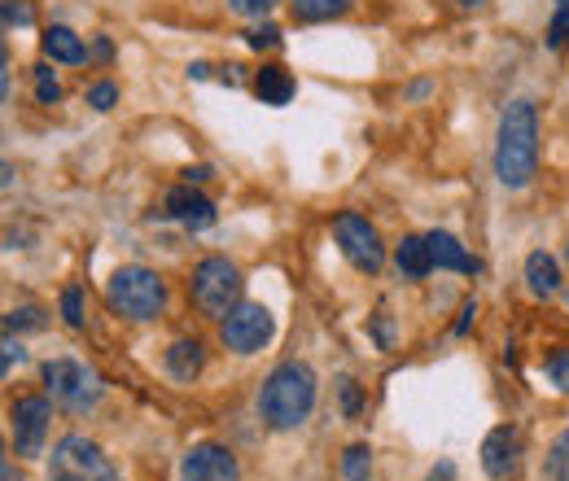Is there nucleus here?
Masks as SVG:
<instances>
[{"instance_id":"obj_7","label":"nucleus","mask_w":569,"mask_h":481,"mask_svg":"<svg viewBox=\"0 0 569 481\" xmlns=\"http://www.w3.org/2000/svg\"><path fill=\"white\" fill-rule=\"evenodd\" d=\"M272 333H277V320H272V311L259 307V302H237V307L219 320V342L228 345L232 354H254V350H263V345L272 342Z\"/></svg>"},{"instance_id":"obj_17","label":"nucleus","mask_w":569,"mask_h":481,"mask_svg":"<svg viewBox=\"0 0 569 481\" xmlns=\"http://www.w3.org/2000/svg\"><path fill=\"white\" fill-rule=\"evenodd\" d=\"M395 263H399V272L408 275V280H426V275L433 272L429 241L426 237H403V241L395 245Z\"/></svg>"},{"instance_id":"obj_36","label":"nucleus","mask_w":569,"mask_h":481,"mask_svg":"<svg viewBox=\"0 0 569 481\" xmlns=\"http://www.w3.org/2000/svg\"><path fill=\"white\" fill-rule=\"evenodd\" d=\"M189 74H193V79H207V74H211V67H207V62H198V67H189Z\"/></svg>"},{"instance_id":"obj_31","label":"nucleus","mask_w":569,"mask_h":481,"mask_svg":"<svg viewBox=\"0 0 569 481\" xmlns=\"http://www.w3.org/2000/svg\"><path fill=\"white\" fill-rule=\"evenodd\" d=\"M27 22H31V4L4 0V27H27Z\"/></svg>"},{"instance_id":"obj_2","label":"nucleus","mask_w":569,"mask_h":481,"mask_svg":"<svg viewBox=\"0 0 569 481\" xmlns=\"http://www.w3.org/2000/svg\"><path fill=\"white\" fill-rule=\"evenodd\" d=\"M311 408H316V372L307 363H298V359L272 368V377L259 390L263 424L277 429V433H289V429H298L311 415Z\"/></svg>"},{"instance_id":"obj_18","label":"nucleus","mask_w":569,"mask_h":481,"mask_svg":"<svg viewBox=\"0 0 569 481\" xmlns=\"http://www.w3.org/2000/svg\"><path fill=\"white\" fill-rule=\"evenodd\" d=\"M167 372L176 377V381H193L198 372H202V363H207V354H202V345L198 342H171L167 350Z\"/></svg>"},{"instance_id":"obj_34","label":"nucleus","mask_w":569,"mask_h":481,"mask_svg":"<svg viewBox=\"0 0 569 481\" xmlns=\"http://www.w3.org/2000/svg\"><path fill=\"white\" fill-rule=\"evenodd\" d=\"M184 176H189V184H202V180H211V171H207V167H189Z\"/></svg>"},{"instance_id":"obj_37","label":"nucleus","mask_w":569,"mask_h":481,"mask_svg":"<svg viewBox=\"0 0 569 481\" xmlns=\"http://www.w3.org/2000/svg\"><path fill=\"white\" fill-rule=\"evenodd\" d=\"M4 481H18L13 478V464H9V460H4Z\"/></svg>"},{"instance_id":"obj_8","label":"nucleus","mask_w":569,"mask_h":481,"mask_svg":"<svg viewBox=\"0 0 569 481\" xmlns=\"http://www.w3.org/2000/svg\"><path fill=\"white\" fill-rule=\"evenodd\" d=\"M333 237H338V245H342V254L356 263L359 272L377 275L386 268V245H381V237H377V228L356 214V210H342L338 219H333Z\"/></svg>"},{"instance_id":"obj_21","label":"nucleus","mask_w":569,"mask_h":481,"mask_svg":"<svg viewBox=\"0 0 569 481\" xmlns=\"http://www.w3.org/2000/svg\"><path fill=\"white\" fill-rule=\"evenodd\" d=\"M342 478L347 481L372 478V451H368L363 442H356V447H347V451H342Z\"/></svg>"},{"instance_id":"obj_28","label":"nucleus","mask_w":569,"mask_h":481,"mask_svg":"<svg viewBox=\"0 0 569 481\" xmlns=\"http://www.w3.org/2000/svg\"><path fill=\"white\" fill-rule=\"evenodd\" d=\"M62 315H67V324H71V329H83V293H79L74 284L62 293Z\"/></svg>"},{"instance_id":"obj_3","label":"nucleus","mask_w":569,"mask_h":481,"mask_svg":"<svg viewBox=\"0 0 569 481\" xmlns=\"http://www.w3.org/2000/svg\"><path fill=\"white\" fill-rule=\"evenodd\" d=\"M106 302L123 315V320H153L167 307V284L153 268H119L106 284Z\"/></svg>"},{"instance_id":"obj_23","label":"nucleus","mask_w":569,"mask_h":481,"mask_svg":"<svg viewBox=\"0 0 569 481\" xmlns=\"http://www.w3.org/2000/svg\"><path fill=\"white\" fill-rule=\"evenodd\" d=\"M18 329H44V315L36 307H18L4 315V333H18Z\"/></svg>"},{"instance_id":"obj_25","label":"nucleus","mask_w":569,"mask_h":481,"mask_svg":"<svg viewBox=\"0 0 569 481\" xmlns=\"http://www.w3.org/2000/svg\"><path fill=\"white\" fill-rule=\"evenodd\" d=\"M83 97H88V106H92V110H110V106L119 101V88H114L110 79H97V83H92Z\"/></svg>"},{"instance_id":"obj_12","label":"nucleus","mask_w":569,"mask_h":481,"mask_svg":"<svg viewBox=\"0 0 569 481\" xmlns=\"http://www.w3.org/2000/svg\"><path fill=\"white\" fill-rule=\"evenodd\" d=\"M162 214L176 219V223H184V228H193V232H202V228L214 223V207L202 193H193V189H171L167 202H162Z\"/></svg>"},{"instance_id":"obj_27","label":"nucleus","mask_w":569,"mask_h":481,"mask_svg":"<svg viewBox=\"0 0 569 481\" xmlns=\"http://www.w3.org/2000/svg\"><path fill=\"white\" fill-rule=\"evenodd\" d=\"M281 0H228V9L237 13V18H263V13H272Z\"/></svg>"},{"instance_id":"obj_1","label":"nucleus","mask_w":569,"mask_h":481,"mask_svg":"<svg viewBox=\"0 0 569 481\" xmlns=\"http://www.w3.org/2000/svg\"><path fill=\"white\" fill-rule=\"evenodd\" d=\"M539 171V114L535 101H512L499 114L496 176L503 189H526Z\"/></svg>"},{"instance_id":"obj_30","label":"nucleus","mask_w":569,"mask_h":481,"mask_svg":"<svg viewBox=\"0 0 569 481\" xmlns=\"http://www.w3.org/2000/svg\"><path fill=\"white\" fill-rule=\"evenodd\" d=\"M0 350H4V354H0V368H4V372H13V363L27 359V350H22V342H18L13 333H4V345H0Z\"/></svg>"},{"instance_id":"obj_14","label":"nucleus","mask_w":569,"mask_h":481,"mask_svg":"<svg viewBox=\"0 0 569 481\" xmlns=\"http://www.w3.org/2000/svg\"><path fill=\"white\" fill-rule=\"evenodd\" d=\"M526 284H530L535 298H557L561 293V268H557V259L543 254V250H535L526 259Z\"/></svg>"},{"instance_id":"obj_22","label":"nucleus","mask_w":569,"mask_h":481,"mask_svg":"<svg viewBox=\"0 0 569 481\" xmlns=\"http://www.w3.org/2000/svg\"><path fill=\"white\" fill-rule=\"evenodd\" d=\"M548 44H552V49H569V0H557V9H552Z\"/></svg>"},{"instance_id":"obj_9","label":"nucleus","mask_w":569,"mask_h":481,"mask_svg":"<svg viewBox=\"0 0 569 481\" xmlns=\"http://www.w3.org/2000/svg\"><path fill=\"white\" fill-rule=\"evenodd\" d=\"M49 420L53 408L49 399H18L13 412H9V429H13V455L31 460L44 451V438H49Z\"/></svg>"},{"instance_id":"obj_5","label":"nucleus","mask_w":569,"mask_h":481,"mask_svg":"<svg viewBox=\"0 0 569 481\" xmlns=\"http://www.w3.org/2000/svg\"><path fill=\"white\" fill-rule=\"evenodd\" d=\"M44 385H49V399L67 412H92L106 394V381L88 363H74V359H49L44 363Z\"/></svg>"},{"instance_id":"obj_4","label":"nucleus","mask_w":569,"mask_h":481,"mask_svg":"<svg viewBox=\"0 0 569 481\" xmlns=\"http://www.w3.org/2000/svg\"><path fill=\"white\" fill-rule=\"evenodd\" d=\"M189 293H193V302H198V311H202V315L223 320V315L241 302V272H237V263H228L223 254L202 259V263L193 268Z\"/></svg>"},{"instance_id":"obj_10","label":"nucleus","mask_w":569,"mask_h":481,"mask_svg":"<svg viewBox=\"0 0 569 481\" xmlns=\"http://www.w3.org/2000/svg\"><path fill=\"white\" fill-rule=\"evenodd\" d=\"M180 481H241V464L228 447L202 442L180 460Z\"/></svg>"},{"instance_id":"obj_19","label":"nucleus","mask_w":569,"mask_h":481,"mask_svg":"<svg viewBox=\"0 0 569 481\" xmlns=\"http://www.w3.org/2000/svg\"><path fill=\"white\" fill-rule=\"evenodd\" d=\"M293 4V18L298 22H333V18H342L356 0H289Z\"/></svg>"},{"instance_id":"obj_24","label":"nucleus","mask_w":569,"mask_h":481,"mask_svg":"<svg viewBox=\"0 0 569 481\" xmlns=\"http://www.w3.org/2000/svg\"><path fill=\"white\" fill-rule=\"evenodd\" d=\"M36 97H40L44 106H53V101L62 97V83H58V74L49 67H36Z\"/></svg>"},{"instance_id":"obj_11","label":"nucleus","mask_w":569,"mask_h":481,"mask_svg":"<svg viewBox=\"0 0 569 481\" xmlns=\"http://www.w3.org/2000/svg\"><path fill=\"white\" fill-rule=\"evenodd\" d=\"M517 464H521V433L517 429H491L487 433V442H482V469H487V478H512L517 473Z\"/></svg>"},{"instance_id":"obj_32","label":"nucleus","mask_w":569,"mask_h":481,"mask_svg":"<svg viewBox=\"0 0 569 481\" xmlns=\"http://www.w3.org/2000/svg\"><path fill=\"white\" fill-rule=\"evenodd\" d=\"M342 408H347V415H359V390H356V381H342Z\"/></svg>"},{"instance_id":"obj_16","label":"nucleus","mask_w":569,"mask_h":481,"mask_svg":"<svg viewBox=\"0 0 569 481\" xmlns=\"http://www.w3.org/2000/svg\"><path fill=\"white\" fill-rule=\"evenodd\" d=\"M254 92H259L263 106H289L293 92H298V83H293V74L284 67H263L254 74Z\"/></svg>"},{"instance_id":"obj_29","label":"nucleus","mask_w":569,"mask_h":481,"mask_svg":"<svg viewBox=\"0 0 569 481\" xmlns=\"http://www.w3.org/2000/svg\"><path fill=\"white\" fill-rule=\"evenodd\" d=\"M548 377H552L557 390H566L569 394V350H557V354L548 359Z\"/></svg>"},{"instance_id":"obj_26","label":"nucleus","mask_w":569,"mask_h":481,"mask_svg":"<svg viewBox=\"0 0 569 481\" xmlns=\"http://www.w3.org/2000/svg\"><path fill=\"white\" fill-rule=\"evenodd\" d=\"M246 44H250V49H277V44H281V27H272V22H263V27H254V31H246Z\"/></svg>"},{"instance_id":"obj_13","label":"nucleus","mask_w":569,"mask_h":481,"mask_svg":"<svg viewBox=\"0 0 569 481\" xmlns=\"http://www.w3.org/2000/svg\"><path fill=\"white\" fill-rule=\"evenodd\" d=\"M429 259H433V268H442V272H460V275H478L482 272V263L451 237V232H429Z\"/></svg>"},{"instance_id":"obj_15","label":"nucleus","mask_w":569,"mask_h":481,"mask_svg":"<svg viewBox=\"0 0 569 481\" xmlns=\"http://www.w3.org/2000/svg\"><path fill=\"white\" fill-rule=\"evenodd\" d=\"M40 49H44V58H49V62H67V67H74V62H83V58H88L83 40L74 36L71 27H49V31L40 36Z\"/></svg>"},{"instance_id":"obj_35","label":"nucleus","mask_w":569,"mask_h":481,"mask_svg":"<svg viewBox=\"0 0 569 481\" xmlns=\"http://www.w3.org/2000/svg\"><path fill=\"white\" fill-rule=\"evenodd\" d=\"M451 473H456V469H451V464H442V469H433L426 481H451Z\"/></svg>"},{"instance_id":"obj_6","label":"nucleus","mask_w":569,"mask_h":481,"mask_svg":"<svg viewBox=\"0 0 569 481\" xmlns=\"http://www.w3.org/2000/svg\"><path fill=\"white\" fill-rule=\"evenodd\" d=\"M49 481H123L101 447L83 433H67L49 455Z\"/></svg>"},{"instance_id":"obj_33","label":"nucleus","mask_w":569,"mask_h":481,"mask_svg":"<svg viewBox=\"0 0 569 481\" xmlns=\"http://www.w3.org/2000/svg\"><path fill=\"white\" fill-rule=\"evenodd\" d=\"M473 315H478V307L469 302V307H465V315H460V324H456V333H469V324H473Z\"/></svg>"},{"instance_id":"obj_38","label":"nucleus","mask_w":569,"mask_h":481,"mask_svg":"<svg viewBox=\"0 0 569 481\" xmlns=\"http://www.w3.org/2000/svg\"><path fill=\"white\" fill-rule=\"evenodd\" d=\"M566 259H569V250H566Z\"/></svg>"},{"instance_id":"obj_20","label":"nucleus","mask_w":569,"mask_h":481,"mask_svg":"<svg viewBox=\"0 0 569 481\" xmlns=\"http://www.w3.org/2000/svg\"><path fill=\"white\" fill-rule=\"evenodd\" d=\"M543 473H548V481H569V429H561V433H557V442L548 447Z\"/></svg>"}]
</instances>
